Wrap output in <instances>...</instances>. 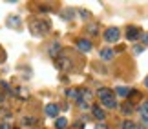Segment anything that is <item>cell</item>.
Instances as JSON below:
<instances>
[{
	"instance_id": "obj_1",
	"label": "cell",
	"mask_w": 148,
	"mask_h": 129,
	"mask_svg": "<svg viewBox=\"0 0 148 129\" xmlns=\"http://www.w3.org/2000/svg\"><path fill=\"white\" fill-rule=\"evenodd\" d=\"M31 31L35 33V35L42 36V35H46V33L49 31V24H48L46 20H37V22H33V24H31Z\"/></svg>"
},
{
	"instance_id": "obj_2",
	"label": "cell",
	"mask_w": 148,
	"mask_h": 129,
	"mask_svg": "<svg viewBox=\"0 0 148 129\" xmlns=\"http://www.w3.org/2000/svg\"><path fill=\"white\" fill-rule=\"evenodd\" d=\"M119 38H121V31H119V27H108L104 31V40L106 42H117Z\"/></svg>"
},
{
	"instance_id": "obj_3",
	"label": "cell",
	"mask_w": 148,
	"mask_h": 129,
	"mask_svg": "<svg viewBox=\"0 0 148 129\" xmlns=\"http://www.w3.org/2000/svg\"><path fill=\"white\" fill-rule=\"evenodd\" d=\"M126 38H128L130 42L139 40V38H141V29H139V27H135V26L126 27Z\"/></svg>"
},
{
	"instance_id": "obj_4",
	"label": "cell",
	"mask_w": 148,
	"mask_h": 129,
	"mask_svg": "<svg viewBox=\"0 0 148 129\" xmlns=\"http://www.w3.org/2000/svg\"><path fill=\"white\" fill-rule=\"evenodd\" d=\"M92 42L86 40V38H79L77 40V49L79 51H82V53H88V51H92Z\"/></svg>"
},
{
	"instance_id": "obj_5",
	"label": "cell",
	"mask_w": 148,
	"mask_h": 129,
	"mask_svg": "<svg viewBox=\"0 0 148 129\" xmlns=\"http://www.w3.org/2000/svg\"><path fill=\"white\" fill-rule=\"evenodd\" d=\"M44 113H46L49 118H57V116H59V105L57 104H48L46 107H44Z\"/></svg>"
},
{
	"instance_id": "obj_6",
	"label": "cell",
	"mask_w": 148,
	"mask_h": 129,
	"mask_svg": "<svg viewBox=\"0 0 148 129\" xmlns=\"http://www.w3.org/2000/svg\"><path fill=\"white\" fill-rule=\"evenodd\" d=\"M139 111H141V122L148 126V100H145V102L141 104Z\"/></svg>"
},
{
	"instance_id": "obj_7",
	"label": "cell",
	"mask_w": 148,
	"mask_h": 129,
	"mask_svg": "<svg viewBox=\"0 0 148 129\" xmlns=\"http://www.w3.org/2000/svg\"><path fill=\"white\" fill-rule=\"evenodd\" d=\"M101 104L104 105V107H108V109H115V107H117V100L113 98V97H106V98H102V100H101Z\"/></svg>"
},
{
	"instance_id": "obj_8",
	"label": "cell",
	"mask_w": 148,
	"mask_h": 129,
	"mask_svg": "<svg viewBox=\"0 0 148 129\" xmlns=\"http://www.w3.org/2000/svg\"><path fill=\"white\" fill-rule=\"evenodd\" d=\"M8 26L13 27V29H18V27H20V16H16V15L8 16Z\"/></svg>"
},
{
	"instance_id": "obj_9",
	"label": "cell",
	"mask_w": 148,
	"mask_h": 129,
	"mask_svg": "<svg viewBox=\"0 0 148 129\" xmlns=\"http://www.w3.org/2000/svg\"><path fill=\"white\" fill-rule=\"evenodd\" d=\"M113 55H115V53H113V49H112V47H104V49L101 51V58L108 62V60H112V58H113Z\"/></svg>"
},
{
	"instance_id": "obj_10",
	"label": "cell",
	"mask_w": 148,
	"mask_h": 129,
	"mask_svg": "<svg viewBox=\"0 0 148 129\" xmlns=\"http://www.w3.org/2000/svg\"><path fill=\"white\" fill-rule=\"evenodd\" d=\"M57 66H59L60 69H64V71H66L71 64H70V60H66L64 57H62V55H59V57H57Z\"/></svg>"
},
{
	"instance_id": "obj_11",
	"label": "cell",
	"mask_w": 148,
	"mask_h": 129,
	"mask_svg": "<svg viewBox=\"0 0 148 129\" xmlns=\"http://www.w3.org/2000/svg\"><path fill=\"white\" fill-rule=\"evenodd\" d=\"M97 97L102 100L106 97H113V93H112V89H108V87H101V89H97Z\"/></svg>"
},
{
	"instance_id": "obj_12",
	"label": "cell",
	"mask_w": 148,
	"mask_h": 129,
	"mask_svg": "<svg viewBox=\"0 0 148 129\" xmlns=\"http://www.w3.org/2000/svg\"><path fill=\"white\" fill-rule=\"evenodd\" d=\"M92 113H93V116H95V118H97L99 122H102V120H104V111H102L101 107H92Z\"/></svg>"
},
{
	"instance_id": "obj_13",
	"label": "cell",
	"mask_w": 148,
	"mask_h": 129,
	"mask_svg": "<svg viewBox=\"0 0 148 129\" xmlns=\"http://www.w3.org/2000/svg\"><path fill=\"white\" fill-rule=\"evenodd\" d=\"M66 97L71 98V100H79V97H81V91H77V89H68V91H66Z\"/></svg>"
},
{
	"instance_id": "obj_14",
	"label": "cell",
	"mask_w": 148,
	"mask_h": 129,
	"mask_svg": "<svg viewBox=\"0 0 148 129\" xmlns=\"http://www.w3.org/2000/svg\"><path fill=\"white\" fill-rule=\"evenodd\" d=\"M59 51H60V44H59V42H55L53 46L49 47V55H51V57H55V58H57V57H59Z\"/></svg>"
},
{
	"instance_id": "obj_15",
	"label": "cell",
	"mask_w": 148,
	"mask_h": 129,
	"mask_svg": "<svg viewBox=\"0 0 148 129\" xmlns=\"http://www.w3.org/2000/svg\"><path fill=\"white\" fill-rule=\"evenodd\" d=\"M68 127V120L66 118H57L55 120V129H66Z\"/></svg>"
},
{
	"instance_id": "obj_16",
	"label": "cell",
	"mask_w": 148,
	"mask_h": 129,
	"mask_svg": "<svg viewBox=\"0 0 148 129\" xmlns=\"http://www.w3.org/2000/svg\"><path fill=\"white\" fill-rule=\"evenodd\" d=\"M121 129H137V126H135L132 120H124L121 124Z\"/></svg>"
},
{
	"instance_id": "obj_17",
	"label": "cell",
	"mask_w": 148,
	"mask_h": 129,
	"mask_svg": "<svg viewBox=\"0 0 148 129\" xmlns=\"http://www.w3.org/2000/svg\"><path fill=\"white\" fill-rule=\"evenodd\" d=\"M121 111H123L124 115H130V113H132V111H134V107H132V104H130V102H128V104L124 102V104L121 105Z\"/></svg>"
},
{
	"instance_id": "obj_18",
	"label": "cell",
	"mask_w": 148,
	"mask_h": 129,
	"mask_svg": "<svg viewBox=\"0 0 148 129\" xmlns=\"http://www.w3.org/2000/svg\"><path fill=\"white\" fill-rule=\"evenodd\" d=\"M117 95H119V97H128L130 89L128 87H117Z\"/></svg>"
},
{
	"instance_id": "obj_19",
	"label": "cell",
	"mask_w": 148,
	"mask_h": 129,
	"mask_svg": "<svg viewBox=\"0 0 148 129\" xmlns=\"http://www.w3.org/2000/svg\"><path fill=\"white\" fill-rule=\"evenodd\" d=\"M95 129H108V126L104 124V122H99V124L95 126Z\"/></svg>"
},
{
	"instance_id": "obj_20",
	"label": "cell",
	"mask_w": 148,
	"mask_h": 129,
	"mask_svg": "<svg viewBox=\"0 0 148 129\" xmlns=\"http://www.w3.org/2000/svg\"><path fill=\"white\" fill-rule=\"evenodd\" d=\"M0 129H11V126L8 124V122H2V124H0Z\"/></svg>"
},
{
	"instance_id": "obj_21",
	"label": "cell",
	"mask_w": 148,
	"mask_h": 129,
	"mask_svg": "<svg viewBox=\"0 0 148 129\" xmlns=\"http://www.w3.org/2000/svg\"><path fill=\"white\" fill-rule=\"evenodd\" d=\"M88 31L92 33V35H95V33H97V29H95V26H90V27H88Z\"/></svg>"
},
{
	"instance_id": "obj_22",
	"label": "cell",
	"mask_w": 148,
	"mask_h": 129,
	"mask_svg": "<svg viewBox=\"0 0 148 129\" xmlns=\"http://www.w3.org/2000/svg\"><path fill=\"white\" fill-rule=\"evenodd\" d=\"M26 124H35V118H24Z\"/></svg>"
},
{
	"instance_id": "obj_23",
	"label": "cell",
	"mask_w": 148,
	"mask_h": 129,
	"mask_svg": "<svg viewBox=\"0 0 148 129\" xmlns=\"http://www.w3.org/2000/svg\"><path fill=\"white\" fill-rule=\"evenodd\" d=\"M143 49H145L143 46H135V53H141V51H143Z\"/></svg>"
},
{
	"instance_id": "obj_24",
	"label": "cell",
	"mask_w": 148,
	"mask_h": 129,
	"mask_svg": "<svg viewBox=\"0 0 148 129\" xmlns=\"http://www.w3.org/2000/svg\"><path fill=\"white\" fill-rule=\"evenodd\" d=\"M143 42H146V46H148V33H145V35H143Z\"/></svg>"
},
{
	"instance_id": "obj_25",
	"label": "cell",
	"mask_w": 148,
	"mask_h": 129,
	"mask_svg": "<svg viewBox=\"0 0 148 129\" xmlns=\"http://www.w3.org/2000/svg\"><path fill=\"white\" fill-rule=\"evenodd\" d=\"M0 104H4V93H0Z\"/></svg>"
},
{
	"instance_id": "obj_26",
	"label": "cell",
	"mask_w": 148,
	"mask_h": 129,
	"mask_svg": "<svg viewBox=\"0 0 148 129\" xmlns=\"http://www.w3.org/2000/svg\"><path fill=\"white\" fill-rule=\"evenodd\" d=\"M145 86H146V87H148V76H146V78H145Z\"/></svg>"
}]
</instances>
